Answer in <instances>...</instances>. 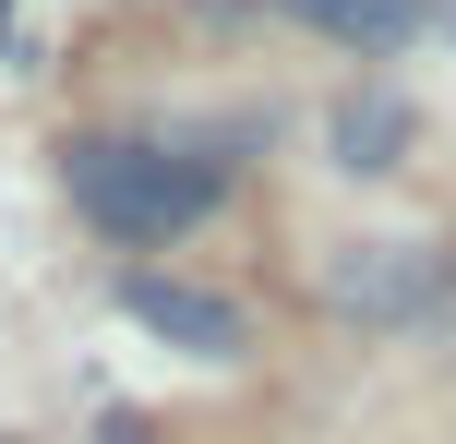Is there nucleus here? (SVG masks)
<instances>
[{
	"mask_svg": "<svg viewBox=\"0 0 456 444\" xmlns=\"http://www.w3.org/2000/svg\"><path fill=\"white\" fill-rule=\"evenodd\" d=\"M61 192H72V216H96L109 240H181L192 216H216L228 168L216 157H168V144L85 133V144H61Z\"/></svg>",
	"mask_w": 456,
	"mask_h": 444,
	"instance_id": "1",
	"label": "nucleus"
},
{
	"mask_svg": "<svg viewBox=\"0 0 456 444\" xmlns=\"http://www.w3.org/2000/svg\"><path fill=\"white\" fill-rule=\"evenodd\" d=\"M313 288H324V312H348V325H444L456 264L420 253V240H337Z\"/></svg>",
	"mask_w": 456,
	"mask_h": 444,
	"instance_id": "2",
	"label": "nucleus"
},
{
	"mask_svg": "<svg viewBox=\"0 0 456 444\" xmlns=\"http://www.w3.org/2000/svg\"><path fill=\"white\" fill-rule=\"evenodd\" d=\"M120 312H133L144 336H168V349H192V360H240V349H252L240 301H216V288H181V277H120Z\"/></svg>",
	"mask_w": 456,
	"mask_h": 444,
	"instance_id": "3",
	"label": "nucleus"
},
{
	"mask_svg": "<svg viewBox=\"0 0 456 444\" xmlns=\"http://www.w3.org/2000/svg\"><path fill=\"white\" fill-rule=\"evenodd\" d=\"M324 144H337V168H409V144H420V109L396 85H361V96H337V120H324Z\"/></svg>",
	"mask_w": 456,
	"mask_h": 444,
	"instance_id": "4",
	"label": "nucleus"
},
{
	"mask_svg": "<svg viewBox=\"0 0 456 444\" xmlns=\"http://www.w3.org/2000/svg\"><path fill=\"white\" fill-rule=\"evenodd\" d=\"M276 12L337 36V48H361V61H396L409 36H433V0H276Z\"/></svg>",
	"mask_w": 456,
	"mask_h": 444,
	"instance_id": "5",
	"label": "nucleus"
},
{
	"mask_svg": "<svg viewBox=\"0 0 456 444\" xmlns=\"http://www.w3.org/2000/svg\"><path fill=\"white\" fill-rule=\"evenodd\" d=\"M433 36H456V0H433Z\"/></svg>",
	"mask_w": 456,
	"mask_h": 444,
	"instance_id": "6",
	"label": "nucleus"
},
{
	"mask_svg": "<svg viewBox=\"0 0 456 444\" xmlns=\"http://www.w3.org/2000/svg\"><path fill=\"white\" fill-rule=\"evenodd\" d=\"M0 444H37V432H0Z\"/></svg>",
	"mask_w": 456,
	"mask_h": 444,
	"instance_id": "7",
	"label": "nucleus"
},
{
	"mask_svg": "<svg viewBox=\"0 0 456 444\" xmlns=\"http://www.w3.org/2000/svg\"><path fill=\"white\" fill-rule=\"evenodd\" d=\"M0 24H12V0H0Z\"/></svg>",
	"mask_w": 456,
	"mask_h": 444,
	"instance_id": "8",
	"label": "nucleus"
}]
</instances>
